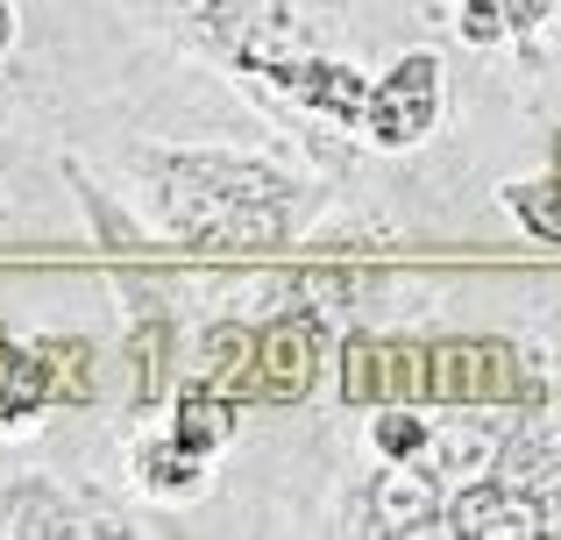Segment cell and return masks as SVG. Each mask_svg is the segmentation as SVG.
<instances>
[{
  "label": "cell",
  "mask_w": 561,
  "mask_h": 540,
  "mask_svg": "<svg viewBox=\"0 0 561 540\" xmlns=\"http://www.w3.org/2000/svg\"><path fill=\"white\" fill-rule=\"evenodd\" d=\"M342 399L348 405H519L540 413L548 384L519 342L497 334H455V342H377L356 334L342 348Z\"/></svg>",
  "instance_id": "1"
},
{
  "label": "cell",
  "mask_w": 561,
  "mask_h": 540,
  "mask_svg": "<svg viewBox=\"0 0 561 540\" xmlns=\"http://www.w3.org/2000/svg\"><path fill=\"white\" fill-rule=\"evenodd\" d=\"M43 405H57V370H50V348H28L0 334V427L14 420H36Z\"/></svg>",
  "instance_id": "8"
},
{
  "label": "cell",
  "mask_w": 561,
  "mask_h": 540,
  "mask_svg": "<svg viewBox=\"0 0 561 540\" xmlns=\"http://www.w3.org/2000/svg\"><path fill=\"white\" fill-rule=\"evenodd\" d=\"M171 441H185L192 456H220L234 441V399L228 391H206V384H185L179 391V413H171Z\"/></svg>",
  "instance_id": "12"
},
{
  "label": "cell",
  "mask_w": 561,
  "mask_h": 540,
  "mask_svg": "<svg viewBox=\"0 0 561 540\" xmlns=\"http://www.w3.org/2000/svg\"><path fill=\"white\" fill-rule=\"evenodd\" d=\"M43 348H50V370H57V399L71 405L93 399V348L85 342H43Z\"/></svg>",
  "instance_id": "17"
},
{
  "label": "cell",
  "mask_w": 561,
  "mask_h": 540,
  "mask_svg": "<svg viewBox=\"0 0 561 540\" xmlns=\"http://www.w3.org/2000/svg\"><path fill=\"white\" fill-rule=\"evenodd\" d=\"M206 462L214 456H192V448L171 441V434H150V441L136 448V484L150 491V498H199L206 491Z\"/></svg>",
  "instance_id": "11"
},
{
  "label": "cell",
  "mask_w": 561,
  "mask_h": 540,
  "mask_svg": "<svg viewBox=\"0 0 561 540\" xmlns=\"http://www.w3.org/2000/svg\"><path fill=\"white\" fill-rule=\"evenodd\" d=\"M370 448L383 462H420L426 448H434V427H426V413L412 399H391V405H377V420H370Z\"/></svg>",
  "instance_id": "14"
},
{
  "label": "cell",
  "mask_w": 561,
  "mask_h": 540,
  "mask_svg": "<svg viewBox=\"0 0 561 540\" xmlns=\"http://www.w3.org/2000/svg\"><path fill=\"white\" fill-rule=\"evenodd\" d=\"M150 193L164 221L192 250H271L291 221V179L285 164L263 157H214V150H179V157H142Z\"/></svg>",
  "instance_id": "2"
},
{
  "label": "cell",
  "mask_w": 561,
  "mask_h": 540,
  "mask_svg": "<svg viewBox=\"0 0 561 540\" xmlns=\"http://www.w3.org/2000/svg\"><path fill=\"white\" fill-rule=\"evenodd\" d=\"M320 377V320L313 313H277L256 348V399L263 405H299Z\"/></svg>",
  "instance_id": "6"
},
{
  "label": "cell",
  "mask_w": 561,
  "mask_h": 540,
  "mask_svg": "<svg viewBox=\"0 0 561 540\" xmlns=\"http://www.w3.org/2000/svg\"><path fill=\"white\" fill-rule=\"evenodd\" d=\"M0 533H100V527H79V513L43 476H22L14 491H0Z\"/></svg>",
  "instance_id": "13"
},
{
  "label": "cell",
  "mask_w": 561,
  "mask_h": 540,
  "mask_svg": "<svg viewBox=\"0 0 561 540\" xmlns=\"http://www.w3.org/2000/svg\"><path fill=\"white\" fill-rule=\"evenodd\" d=\"M497 199H505V214H512V221H519L534 242H554V250H561V171H554V179L505 185Z\"/></svg>",
  "instance_id": "16"
},
{
  "label": "cell",
  "mask_w": 561,
  "mask_h": 540,
  "mask_svg": "<svg viewBox=\"0 0 561 540\" xmlns=\"http://www.w3.org/2000/svg\"><path fill=\"white\" fill-rule=\"evenodd\" d=\"M548 0H462V43H505V36H534Z\"/></svg>",
  "instance_id": "15"
},
{
  "label": "cell",
  "mask_w": 561,
  "mask_h": 540,
  "mask_svg": "<svg viewBox=\"0 0 561 540\" xmlns=\"http://www.w3.org/2000/svg\"><path fill=\"white\" fill-rule=\"evenodd\" d=\"M554 171H561V142H554Z\"/></svg>",
  "instance_id": "20"
},
{
  "label": "cell",
  "mask_w": 561,
  "mask_h": 540,
  "mask_svg": "<svg viewBox=\"0 0 561 540\" xmlns=\"http://www.w3.org/2000/svg\"><path fill=\"white\" fill-rule=\"evenodd\" d=\"M440 533H455V540H534V533H561V527L534 491H519L497 470V476H477V484L455 491Z\"/></svg>",
  "instance_id": "4"
},
{
  "label": "cell",
  "mask_w": 561,
  "mask_h": 540,
  "mask_svg": "<svg viewBox=\"0 0 561 540\" xmlns=\"http://www.w3.org/2000/svg\"><path fill=\"white\" fill-rule=\"evenodd\" d=\"M136 356H142V377H136V399L150 405L157 391H164V320H142V334H136Z\"/></svg>",
  "instance_id": "18"
},
{
  "label": "cell",
  "mask_w": 561,
  "mask_h": 540,
  "mask_svg": "<svg viewBox=\"0 0 561 540\" xmlns=\"http://www.w3.org/2000/svg\"><path fill=\"white\" fill-rule=\"evenodd\" d=\"M256 348H263V328H214L199 342V370H192V384L228 391L234 405L256 399Z\"/></svg>",
  "instance_id": "9"
},
{
  "label": "cell",
  "mask_w": 561,
  "mask_h": 540,
  "mask_svg": "<svg viewBox=\"0 0 561 540\" xmlns=\"http://www.w3.org/2000/svg\"><path fill=\"white\" fill-rule=\"evenodd\" d=\"M440 519H448V498L420 462H391L363 491V533H440Z\"/></svg>",
  "instance_id": "7"
},
{
  "label": "cell",
  "mask_w": 561,
  "mask_h": 540,
  "mask_svg": "<svg viewBox=\"0 0 561 540\" xmlns=\"http://www.w3.org/2000/svg\"><path fill=\"white\" fill-rule=\"evenodd\" d=\"M242 65L263 71L271 85H285V93L306 100V107L334 114V122H356V128H363V114H370V85H377V79H363L356 65H320V57H271V50H256V43L242 50Z\"/></svg>",
  "instance_id": "5"
},
{
  "label": "cell",
  "mask_w": 561,
  "mask_h": 540,
  "mask_svg": "<svg viewBox=\"0 0 561 540\" xmlns=\"http://www.w3.org/2000/svg\"><path fill=\"white\" fill-rule=\"evenodd\" d=\"M434 122H440V57L412 50V57H398V65L370 85V114H363V128H370L377 150H412V142L434 136Z\"/></svg>",
  "instance_id": "3"
},
{
  "label": "cell",
  "mask_w": 561,
  "mask_h": 540,
  "mask_svg": "<svg viewBox=\"0 0 561 540\" xmlns=\"http://www.w3.org/2000/svg\"><path fill=\"white\" fill-rule=\"evenodd\" d=\"M497 470H505L519 491H534V498L554 513V527H561V441H554L548 427L512 434V441H505V456H497Z\"/></svg>",
  "instance_id": "10"
},
{
  "label": "cell",
  "mask_w": 561,
  "mask_h": 540,
  "mask_svg": "<svg viewBox=\"0 0 561 540\" xmlns=\"http://www.w3.org/2000/svg\"><path fill=\"white\" fill-rule=\"evenodd\" d=\"M8 43H14V8L0 0V50H8Z\"/></svg>",
  "instance_id": "19"
}]
</instances>
